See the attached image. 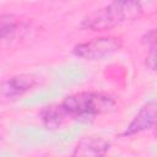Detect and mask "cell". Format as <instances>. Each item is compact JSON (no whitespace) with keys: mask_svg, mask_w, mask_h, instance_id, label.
<instances>
[{"mask_svg":"<svg viewBox=\"0 0 157 157\" xmlns=\"http://www.w3.org/2000/svg\"><path fill=\"white\" fill-rule=\"evenodd\" d=\"M123 45L121 38L117 36H101L86 42L77 43L72 48V54L90 61L102 60L117 53Z\"/></svg>","mask_w":157,"mask_h":157,"instance_id":"3957f363","label":"cell"},{"mask_svg":"<svg viewBox=\"0 0 157 157\" xmlns=\"http://www.w3.org/2000/svg\"><path fill=\"white\" fill-rule=\"evenodd\" d=\"M38 117H39L42 125L47 130H50V131L60 129L66 121V119H69L67 114L65 113L60 103H52V104L43 107Z\"/></svg>","mask_w":157,"mask_h":157,"instance_id":"52a82bcc","label":"cell"},{"mask_svg":"<svg viewBox=\"0 0 157 157\" xmlns=\"http://www.w3.org/2000/svg\"><path fill=\"white\" fill-rule=\"evenodd\" d=\"M156 28H151L147 32H145L141 37V43L147 47V50L156 49Z\"/></svg>","mask_w":157,"mask_h":157,"instance_id":"9c48e42d","label":"cell"},{"mask_svg":"<svg viewBox=\"0 0 157 157\" xmlns=\"http://www.w3.org/2000/svg\"><path fill=\"white\" fill-rule=\"evenodd\" d=\"M144 7L137 1H113L87 13L80 27L93 32L108 31L125 21H134L142 16Z\"/></svg>","mask_w":157,"mask_h":157,"instance_id":"6da1fadb","label":"cell"},{"mask_svg":"<svg viewBox=\"0 0 157 157\" xmlns=\"http://www.w3.org/2000/svg\"><path fill=\"white\" fill-rule=\"evenodd\" d=\"M69 118L88 120L97 115L110 113L117 108V99L107 92L81 91L66 96L60 102Z\"/></svg>","mask_w":157,"mask_h":157,"instance_id":"7a4b0ae2","label":"cell"},{"mask_svg":"<svg viewBox=\"0 0 157 157\" xmlns=\"http://www.w3.org/2000/svg\"><path fill=\"white\" fill-rule=\"evenodd\" d=\"M109 148V140L99 135H88L75 145L70 157H105Z\"/></svg>","mask_w":157,"mask_h":157,"instance_id":"8992f818","label":"cell"},{"mask_svg":"<svg viewBox=\"0 0 157 157\" xmlns=\"http://www.w3.org/2000/svg\"><path fill=\"white\" fill-rule=\"evenodd\" d=\"M145 64L147 66V69L155 71L156 70V49L153 50H147V56L145 60Z\"/></svg>","mask_w":157,"mask_h":157,"instance_id":"30bf717a","label":"cell"},{"mask_svg":"<svg viewBox=\"0 0 157 157\" xmlns=\"http://www.w3.org/2000/svg\"><path fill=\"white\" fill-rule=\"evenodd\" d=\"M39 83V77L33 74H17L0 81V101L16 99L32 91Z\"/></svg>","mask_w":157,"mask_h":157,"instance_id":"277c9868","label":"cell"},{"mask_svg":"<svg viewBox=\"0 0 157 157\" xmlns=\"http://www.w3.org/2000/svg\"><path fill=\"white\" fill-rule=\"evenodd\" d=\"M23 27L22 21L13 13H2L0 15V44L13 39L15 36Z\"/></svg>","mask_w":157,"mask_h":157,"instance_id":"ba28073f","label":"cell"},{"mask_svg":"<svg viewBox=\"0 0 157 157\" xmlns=\"http://www.w3.org/2000/svg\"><path fill=\"white\" fill-rule=\"evenodd\" d=\"M156 109H157V105L153 99L145 103L140 108V110L136 113V115L132 118V120L128 124L125 130L121 132V136L128 137V136H132L142 131L153 129L156 124Z\"/></svg>","mask_w":157,"mask_h":157,"instance_id":"5b68a950","label":"cell"}]
</instances>
